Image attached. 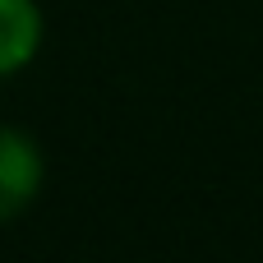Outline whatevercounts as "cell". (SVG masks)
Wrapping results in <instances>:
<instances>
[{
  "label": "cell",
  "instance_id": "1",
  "mask_svg": "<svg viewBox=\"0 0 263 263\" xmlns=\"http://www.w3.org/2000/svg\"><path fill=\"white\" fill-rule=\"evenodd\" d=\"M42 185V153L23 129L0 125V222L18 217Z\"/></svg>",
  "mask_w": 263,
  "mask_h": 263
},
{
  "label": "cell",
  "instance_id": "2",
  "mask_svg": "<svg viewBox=\"0 0 263 263\" xmlns=\"http://www.w3.org/2000/svg\"><path fill=\"white\" fill-rule=\"evenodd\" d=\"M42 42V14L32 0H0V74H14L32 60Z\"/></svg>",
  "mask_w": 263,
  "mask_h": 263
}]
</instances>
